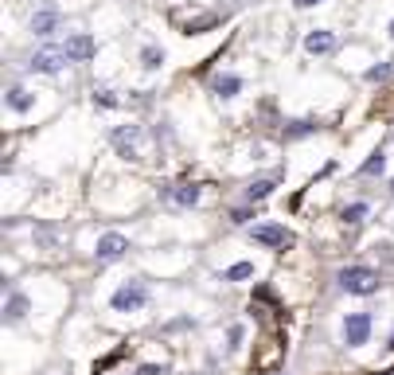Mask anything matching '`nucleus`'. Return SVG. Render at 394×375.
<instances>
[{
    "label": "nucleus",
    "instance_id": "4468645a",
    "mask_svg": "<svg viewBox=\"0 0 394 375\" xmlns=\"http://www.w3.org/2000/svg\"><path fill=\"white\" fill-rule=\"evenodd\" d=\"M24 316H28V297H24V293H12L8 305H4V321H8V325H16V321H24Z\"/></svg>",
    "mask_w": 394,
    "mask_h": 375
},
{
    "label": "nucleus",
    "instance_id": "20e7f679",
    "mask_svg": "<svg viewBox=\"0 0 394 375\" xmlns=\"http://www.w3.org/2000/svg\"><path fill=\"white\" fill-rule=\"evenodd\" d=\"M367 336H371V313H347L344 316V340H347V348L367 344Z\"/></svg>",
    "mask_w": 394,
    "mask_h": 375
},
{
    "label": "nucleus",
    "instance_id": "f3484780",
    "mask_svg": "<svg viewBox=\"0 0 394 375\" xmlns=\"http://www.w3.org/2000/svg\"><path fill=\"white\" fill-rule=\"evenodd\" d=\"M308 133H316V121H289V125H285V141L308 137Z\"/></svg>",
    "mask_w": 394,
    "mask_h": 375
},
{
    "label": "nucleus",
    "instance_id": "39448f33",
    "mask_svg": "<svg viewBox=\"0 0 394 375\" xmlns=\"http://www.w3.org/2000/svg\"><path fill=\"white\" fill-rule=\"evenodd\" d=\"M94 51H98V43L90 40V36H82V31L67 36V43H63V55H67V63H90V59H94Z\"/></svg>",
    "mask_w": 394,
    "mask_h": 375
},
{
    "label": "nucleus",
    "instance_id": "423d86ee",
    "mask_svg": "<svg viewBox=\"0 0 394 375\" xmlns=\"http://www.w3.org/2000/svg\"><path fill=\"white\" fill-rule=\"evenodd\" d=\"M109 141H113V148H118L125 160H137V145H141V125H118L113 133H109Z\"/></svg>",
    "mask_w": 394,
    "mask_h": 375
},
{
    "label": "nucleus",
    "instance_id": "6e6552de",
    "mask_svg": "<svg viewBox=\"0 0 394 375\" xmlns=\"http://www.w3.org/2000/svg\"><path fill=\"white\" fill-rule=\"evenodd\" d=\"M63 63H67L63 47H59V51H55V47H47V51H36L28 67L36 70V75H59V67H63Z\"/></svg>",
    "mask_w": 394,
    "mask_h": 375
},
{
    "label": "nucleus",
    "instance_id": "393cba45",
    "mask_svg": "<svg viewBox=\"0 0 394 375\" xmlns=\"http://www.w3.org/2000/svg\"><path fill=\"white\" fill-rule=\"evenodd\" d=\"M238 340H242V325L230 328V348H238Z\"/></svg>",
    "mask_w": 394,
    "mask_h": 375
},
{
    "label": "nucleus",
    "instance_id": "1a4fd4ad",
    "mask_svg": "<svg viewBox=\"0 0 394 375\" xmlns=\"http://www.w3.org/2000/svg\"><path fill=\"white\" fill-rule=\"evenodd\" d=\"M31 31L43 36V40L55 36V31H59V8H40L36 16H31Z\"/></svg>",
    "mask_w": 394,
    "mask_h": 375
},
{
    "label": "nucleus",
    "instance_id": "9d476101",
    "mask_svg": "<svg viewBox=\"0 0 394 375\" xmlns=\"http://www.w3.org/2000/svg\"><path fill=\"white\" fill-rule=\"evenodd\" d=\"M305 51H308V55H332V51H336V36H332V31H324V28L308 31V36H305Z\"/></svg>",
    "mask_w": 394,
    "mask_h": 375
},
{
    "label": "nucleus",
    "instance_id": "2eb2a0df",
    "mask_svg": "<svg viewBox=\"0 0 394 375\" xmlns=\"http://www.w3.org/2000/svg\"><path fill=\"white\" fill-rule=\"evenodd\" d=\"M141 67H145V70H160V67H164V51H160L157 43H145V47H141Z\"/></svg>",
    "mask_w": 394,
    "mask_h": 375
},
{
    "label": "nucleus",
    "instance_id": "dca6fc26",
    "mask_svg": "<svg viewBox=\"0 0 394 375\" xmlns=\"http://www.w3.org/2000/svg\"><path fill=\"white\" fill-rule=\"evenodd\" d=\"M383 168H386V157H383V148H375L371 157L363 160V168H359V176H383Z\"/></svg>",
    "mask_w": 394,
    "mask_h": 375
},
{
    "label": "nucleus",
    "instance_id": "9b49d317",
    "mask_svg": "<svg viewBox=\"0 0 394 375\" xmlns=\"http://www.w3.org/2000/svg\"><path fill=\"white\" fill-rule=\"evenodd\" d=\"M168 196H172V204H180V208H196L203 192H199V184H176Z\"/></svg>",
    "mask_w": 394,
    "mask_h": 375
},
{
    "label": "nucleus",
    "instance_id": "aec40b11",
    "mask_svg": "<svg viewBox=\"0 0 394 375\" xmlns=\"http://www.w3.org/2000/svg\"><path fill=\"white\" fill-rule=\"evenodd\" d=\"M246 277H254V266H250V262H238V266H230L227 274H223V282H246Z\"/></svg>",
    "mask_w": 394,
    "mask_h": 375
},
{
    "label": "nucleus",
    "instance_id": "cd10ccee",
    "mask_svg": "<svg viewBox=\"0 0 394 375\" xmlns=\"http://www.w3.org/2000/svg\"><path fill=\"white\" fill-rule=\"evenodd\" d=\"M391 40H394V20H391Z\"/></svg>",
    "mask_w": 394,
    "mask_h": 375
},
{
    "label": "nucleus",
    "instance_id": "f257e3e1",
    "mask_svg": "<svg viewBox=\"0 0 394 375\" xmlns=\"http://www.w3.org/2000/svg\"><path fill=\"white\" fill-rule=\"evenodd\" d=\"M379 286H383V277L375 274L371 266H344L340 270V289H347V293H355V297L379 293Z\"/></svg>",
    "mask_w": 394,
    "mask_h": 375
},
{
    "label": "nucleus",
    "instance_id": "a878e982",
    "mask_svg": "<svg viewBox=\"0 0 394 375\" xmlns=\"http://www.w3.org/2000/svg\"><path fill=\"white\" fill-rule=\"evenodd\" d=\"M316 4H324V0H297V8H316Z\"/></svg>",
    "mask_w": 394,
    "mask_h": 375
},
{
    "label": "nucleus",
    "instance_id": "7ed1b4c3",
    "mask_svg": "<svg viewBox=\"0 0 394 375\" xmlns=\"http://www.w3.org/2000/svg\"><path fill=\"white\" fill-rule=\"evenodd\" d=\"M250 238L262 243V247H274V250H285L297 243V235L289 227H281V223H258V227L250 231Z\"/></svg>",
    "mask_w": 394,
    "mask_h": 375
},
{
    "label": "nucleus",
    "instance_id": "4be33fe9",
    "mask_svg": "<svg viewBox=\"0 0 394 375\" xmlns=\"http://www.w3.org/2000/svg\"><path fill=\"white\" fill-rule=\"evenodd\" d=\"M94 106H102V109H118L121 98H113L109 90H98V94H94Z\"/></svg>",
    "mask_w": 394,
    "mask_h": 375
},
{
    "label": "nucleus",
    "instance_id": "f03ea898",
    "mask_svg": "<svg viewBox=\"0 0 394 375\" xmlns=\"http://www.w3.org/2000/svg\"><path fill=\"white\" fill-rule=\"evenodd\" d=\"M145 301H148L145 282H125L118 293L109 297V305L118 309V313H137V309H145Z\"/></svg>",
    "mask_w": 394,
    "mask_h": 375
},
{
    "label": "nucleus",
    "instance_id": "f8f14e48",
    "mask_svg": "<svg viewBox=\"0 0 394 375\" xmlns=\"http://www.w3.org/2000/svg\"><path fill=\"white\" fill-rule=\"evenodd\" d=\"M211 90H215L219 98H235L238 90H242V79H238V75H215V79H211Z\"/></svg>",
    "mask_w": 394,
    "mask_h": 375
},
{
    "label": "nucleus",
    "instance_id": "bb28decb",
    "mask_svg": "<svg viewBox=\"0 0 394 375\" xmlns=\"http://www.w3.org/2000/svg\"><path fill=\"white\" fill-rule=\"evenodd\" d=\"M386 348H391V352H394V336H391V344H386Z\"/></svg>",
    "mask_w": 394,
    "mask_h": 375
},
{
    "label": "nucleus",
    "instance_id": "a211bd4d",
    "mask_svg": "<svg viewBox=\"0 0 394 375\" xmlns=\"http://www.w3.org/2000/svg\"><path fill=\"white\" fill-rule=\"evenodd\" d=\"M269 192H274V180H254V184L246 188V199H250V204H258V199H266Z\"/></svg>",
    "mask_w": 394,
    "mask_h": 375
},
{
    "label": "nucleus",
    "instance_id": "6ab92c4d",
    "mask_svg": "<svg viewBox=\"0 0 394 375\" xmlns=\"http://www.w3.org/2000/svg\"><path fill=\"white\" fill-rule=\"evenodd\" d=\"M340 219H344L347 227L363 223V219H367V204H347V208H344V215H340Z\"/></svg>",
    "mask_w": 394,
    "mask_h": 375
},
{
    "label": "nucleus",
    "instance_id": "b1692460",
    "mask_svg": "<svg viewBox=\"0 0 394 375\" xmlns=\"http://www.w3.org/2000/svg\"><path fill=\"white\" fill-rule=\"evenodd\" d=\"M137 375H164V367H157V364H145V367H137Z\"/></svg>",
    "mask_w": 394,
    "mask_h": 375
},
{
    "label": "nucleus",
    "instance_id": "5701e85b",
    "mask_svg": "<svg viewBox=\"0 0 394 375\" xmlns=\"http://www.w3.org/2000/svg\"><path fill=\"white\" fill-rule=\"evenodd\" d=\"M40 243H43V247H51V243H55V231H51V227H40Z\"/></svg>",
    "mask_w": 394,
    "mask_h": 375
},
{
    "label": "nucleus",
    "instance_id": "c85d7f7f",
    "mask_svg": "<svg viewBox=\"0 0 394 375\" xmlns=\"http://www.w3.org/2000/svg\"><path fill=\"white\" fill-rule=\"evenodd\" d=\"M391 192H394V184H391Z\"/></svg>",
    "mask_w": 394,
    "mask_h": 375
},
{
    "label": "nucleus",
    "instance_id": "412c9836",
    "mask_svg": "<svg viewBox=\"0 0 394 375\" xmlns=\"http://www.w3.org/2000/svg\"><path fill=\"white\" fill-rule=\"evenodd\" d=\"M391 75H394V67H391V63H375V67L367 70V82H386Z\"/></svg>",
    "mask_w": 394,
    "mask_h": 375
},
{
    "label": "nucleus",
    "instance_id": "0eeeda50",
    "mask_svg": "<svg viewBox=\"0 0 394 375\" xmlns=\"http://www.w3.org/2000/svg\"><path fill=\"white\" fill-rule=\"evenodd\" d=\"M125 250H129V238L118 235V231H109V235L98 238V247H94V258H98V262H118Z\"/></svg>",
    "mask_w": 394,
    "mask_h": 375
},
{
    "label": "nucleus",
    "instance_id": "ddd939ff",
    "mask_svg": "<svg viewBox=\"0 0 394 375\" xmlns=\"http://www.w3.org/2000/svg\"><path fill=\"white\" fill-rule=\"evenodd\" d=\"M31 106H36V94H31V90H24V86H12V90H8V109H16V114H28Z\"/></svg>",
    "mask_w": 394,
    "mask_h": 375
}]
</instances>
